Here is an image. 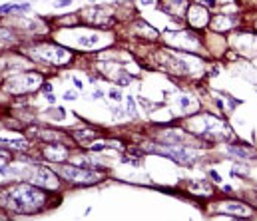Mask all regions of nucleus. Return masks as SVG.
Returning <instances> with one entry per match:
<instances>
[{"label": "nucleus", "instance_id": "39448f33", "mask_svg": "<svg viewBox=\"0 0 257 221\" xmlns=\"http://www.w3.org/2000/svg\"><path fill=\"white\" fill-rule=\"evenodd\" d=\"M211 179H213V181H219V175H217L215 171H211Z\"/></svg>", "mask_w": 257, "mask_h": 221}, {"label": "nucleus", "instance_id": "f03ea898", "mask_svg": "<svg viewBox=\"0 0 257 221\" xmlns=\"http://www.w3.org/2000/svg\"><path fill=\"white\" fill-rule=\"evenodd\" d=\"M231 151L237 153V155H241V157H253L255 155V151H245V149H239V147H231Z\"/></svg>", "mask_w": 257, "mask_h": 221}, {"label": "nucleus", "instance_id": "f257e3e1", "mask_svg": "<svg viewBox=\"0 0 257 221\" xmlns=\"http://www.w3.org/2000/svg\"><path fill=\"white\" fill-rule=\"evenodd\" d=\"M62 171H64L66 177L76 175V181H82V183H94L96 181V175L90 173V171H80V169H74V167H64Z\"/></svg>", "mask_w": 257, "mask_h": 221}, {"label": "nucleus", "instance_id": "20e7f679", "mask_svg": "<svg viewBox=\"0 0 257 221\" xmlns=\"http://www.w3.org/2000/svg\"><path fill=\"white\" fill-rule=\"evenodd\" d=\"M68 4H70V0H60L56 6H68Z\"/></svg>", "mask_w": 257, "mask_h": 221}, {"label": "nucleus", "instance_id": "7ed1b4c3", "mask_svg": "<svg viewBox=\"0 0 257 221\" xmlns=\"http://www.w3.org/2000/svg\"><path fill=\"white\" fill-rule=\"evenodd\" d=\"M110 98H114V100H120V92H118V90H112V92H110Z\"/></svg>", "mask_w": 257, "mask_h": 221}, {"label": "nucleus", "instance_id": "423d86ee", "mask_svg": "<svg viewBox=\"0 0 257 221\" xmlns=\"http://www.w3.org/2000/svg\"><path fill=\"white\" fill-rule=\"evenodd\" d=\"M205 2H207V4H209V6H213V4H215V2H213V0H205Z\"/></svg>", "mask_w": 257, "mask_h": 221}]
</instances>
